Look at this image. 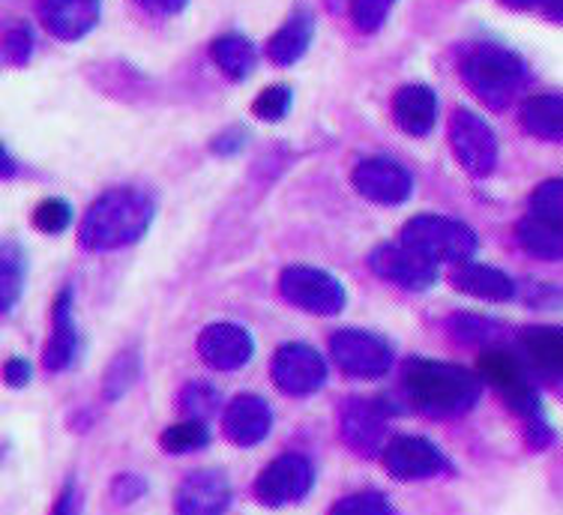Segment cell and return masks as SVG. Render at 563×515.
I'll return each instance as SVG.
<instances>
[{
  "mask_svg": "<svg viewBox=\"0 0 563 515\" xmlns=\"http://www.w3.org/2000/svg\"><path fill=\"white\" fill-rule=\"evenodd\" d=\"M225 438L238 447H255L273 429V410L261 396H238L222 417Z\"/></svg>",
  "mask_w": 563,
  "mask_h": 515,
  "instance_id": "cell-18",
  "label": "cell"
},
{
  "mask_svg": "<svg viewBox=\"0 0 563 515\" xmlns=\"http://www.w3.org/2000/svg\"><path fill=\"white\" fill-rule=\"evenodd\" d=\"M372 270L380 280L393 282L405 291H429L438 282V261L422 255L408 243H387L368 258Z\"/></svg>",
  "mask_w": 563,
  "mask_h": 515,
  "instance_id": "cell-11",
  "label": "cell"
},
{
  "mask_svg": "<svg viewBox=\"0 0 563 515\" xmlns=\"http://www.w3.org/2000/svg\"><path fill=\"white\" fill-rule=\"evenodd\" d=\"M455 291H462L467 297H477V300H495L507 303L516 297V282L509 280L507 273H500L486 264H459L453 273Z\"/></svg>",
  "mask_w": 563,
  "mask_h": 515,
  "instance_id": "cell-22",
  "label": "cell"
},
{
  "mask_svg": "<svg viewBox=\"0 0 563 515\" xmlns=\"http://www.w3.org/2000/svg\"><path fill=\"white\" fill-rule=\"evenodd\" d=\"M519 348L540 372L563 377V327H531L519 336Z\"/></svg>",
  "mask_w": 563,
  "mask_h": 515,
  "instance_id": "cell-23",
  "label": "cell"
},
{
  "mask_svg": "<svg viewBox=\"0 0 563 515\" xmlns=\"http://www.w3.org/2000/svg\"><path fill=\"white\" fill-rule=\"evenodd\" d=\"M0 168H3V174H7V177H12V174H15V165H12L10 153L7 151H3V165H0Z\"/></svg>",
  "mask_w": 563,
  "mask_h": 515,
  "instance_id": "cell-42",
  "label": "cell"
},
{
  "mask_svg": "<svg viewBox=\"0 0 563 515\" xmlns=\"http://www.w3.org/2000/svg\"><path fill=\"white\" fill-rule=\"evenodd\" d=\"M285 300L309 315H339L345 309V288L336 276L314 267H288L279 276Z\"/></svg>",
  "mask_w": 563,
  "mask_h": 515,
  "instance_id": "cell-6",
  "label": "cell"
},
{
  "mask_svg": "<svg viewBox=\"0 0 563 515\" xmlns=\"http://www.w3.org/2000/svg\"><path fill=\"white\" fill-rule=\"evenodd\" d=\"M330 354L336 365L351 377H380L390 372L393 348L387 339H380L366 330H339L330 339Z\"/></svg>",
  "mask_w": 563,
  "mask_h": 515,
  "instance_id": "cell-8",
  "label": "cell"
},
{
  "mask_svg": "<svg viewBox=\"0 0 563 515\" xmlns=\"http://www.w3.org/2000/svg\"><path fill=\"white\" fill-rule=\"evenodd\" d=\"M271 372L273 384L279 386L285 396H312L327 381L324 357L300 342L282 344L273 357Z\"/></svg>",
  "mask_w": 563,
  "mask_h": 515,
  "instance_id": "cell-10",
  "label": "cell"
},
{
  "mask_svg": "<svg viewBox=\"0 0 563 515\" xmlns=\"http://www.w3.org/2000/svg\"><path fill=\"white\" fill-rule=\"evenodd\" d=\"M537 10H540L545 19L563 24V0H537Z\"/></svg>",
  "mask_w": 563,
  "mask_h": 515,
  "instance_id": "cell-40",
  "label": "cell"
},
{
  "mask_svg": "<svg viewBox=\"0 0 563 515\" xmlns=\"http://www.w3.org/2000/svg\"><path fill=\"white\" fill-rule=\"evenodd\" d=\"M144 480L141 476H135V473H123V476H118L114 480V489H111V494H114V501L118 504H132L135 497H141L144 494Z\"/></svg>",
  "mask_w": 563,
  "mask_h": 515,
  "instance_id": "cell-35",
  "label": "cell"
},
{
  "mask_svg": "<svg viewBox=\"0 0 563 515\" xmlns=\"http://www.w3.org/2000/svg\"><path fill=\"white\" fill-rule=\"evenodd\" d=\"M441 102L434 97L432 87L426 85H405L393 99V118L399 123L401 132H408L413 139L429 135L438 123Z\"/></svg>",
  "mask_w": 563,
  "mask_h": 515,
  "instance_id": "cell-19",
  "label": "cell"
},
{
  "mask_svg": "<svg viewBox=\"0 0 563 515\" xmlns=\"http://www.w3.org/2000/svg\"><path fill=\"white\" fill-rule=\"evenodd\" d=\"M135 3L153 15H177L189 7V0H135Z\"/></svg>",
  "mask_w": 563,
  "mask_h": 515,
  "instance_id": "cell-38",
  "label": "cell"
},
{
  "mask_svg": "<svg viewBox=\"0 0 563 515\" xmlns=\"http://www.w3.org/2000/svg\"><path fill=\"white\" fill-rule=\"evenodd\" d=\"M380 462L387 468L393 480L411 483V480H429L446 471L444 452L434 447L432 440L417 438V435H401L387 443V450L380 452Z\"/></svg>",
  "mask_w": 563,
  "mask_h": 515,
  "instance_id": "cell-13",
  "label": "cell"
},
{
  "mask_svg": "<svg viewBox=\"0 0 563 515\" xmlns=\"http://www.w3.org/2000/svg\"><path fill=\"white\" fill-rule=\"evenodd\" d=\"M99 15H102V0H40V19L45 31L64 43H76L87 36L99 24Z\"/></svg>",
  "mask_w": 563,
  "mask_h": 515,
  "instance_id": "cell-17",
  "label": "cell"
},
{
  "mask_svg": "<svg viewBox=\"0 0 563 515\" xmlns=\"http://www.w3.org/2000/svg\"><path fill=\"white\" fill-rule=\"evenodd\" d=\"M462 81L483 106L500 111L516 99L519 87L525 85V64L519 54L504 45L479 43L462 61Z\"/></svg>",
  "mask_w": 563,
  "mask_h": 515,
  "instance_id": "cell-3",
  "label": "cell"
},
{
  "mask_svg": "<svg viewBox=\"0 0 563 515\" xmlns=\"http://www.w3.org/2000/svg\"><path fill=\"white\" fill-rule=\"evenodd\" d=\"M246 144V129H228V132H222V135H217V141H213V151L217 153H234L240 151Z\"/></svg>",
  "mask_w": 563,
  "mask_h": 515,
  "instance_id": "cell-39",
  "label": "cell"
},
{
  "mask_svg": "<svg viewBox=\"0 0 563 515\" xmlns=\"http://www.w3.org/2000/svg\"><path fill=\"white\" fill-rule=\"evenodd\" d=\"M291 87L288 85H273L267 90H261L255 102H252V114L258 120H267V123H279L288 108H291Z\"/></svg>",
  "mask_w": 563,
  "mask_h": 515,
  "instance_id": "cell-28",
  "label": "cell"
},
{
  "mask_svg": "<svg viewBox=\"0 0 563 515\" xmlns=\"http://www.w3.org/2000/svg\"><path fill=\"white\" fill-rule=\"evenodd\" d=\"M387 431H390V417L372 398H351L342 410V438L360 456L387 450Z\"/></svg>",
  "mask_w": 563,
  "mask_h": 515,
  "instance_id": "cell-14",
  "label": "cell"
},
{
  "mask_svg": "<svg viewBox=\"0 0 563 515\" xmlns=\"http://www.w3.org/2000/svg\"><path fill=\"white\" fill-rule=\"evenodd\" d=\"M396 0H351V19L354 28L363 33H375L384 28Z\"/></svg>",
  "mask_w": 563,
  "mask_h": 515,
  "instance_id": "cell-31",
  "label": "cell"
},
{
  "mask_svg": "<svg viewBox=\"0 0 563 515\" xmlns=\"http://www.w3.org/2000/svg\"><path fill=\"white\" fill-rule=\"evenodd\" d=\"M314 483V471L309 459L288 452L271 462L255 480V497L264 506H288L300 504Z\"/></svg>",
  "mask_w": 563,
  "mask_h": 515,
  "instance_id": "cell-9",
  "label": "cell"
},
{
  "mask_svg": "<svg viewBox=\"0 0 563 515\" xmlns=\"http://www.w3.org/2000/svg\"><path fill=\"white\" fill-rule=\"evenodd\" d=\"M180 410L186 419H207L219 410V393L210 384H189L180 393Z\"/></svg>",
  "mask_w": 563,
  "mask_h": 515,
  "instance_id": "cell-30",
  "label": "cell"
},
{
  "mask_svg": "<svg viewBox=\"0 0 563 515\" xmlns=\"http://www.w3.org/2000/svg\"><path fill=\"white\" fill-rule=\"evenodd\" d=\"M52 515H81V497H78L76 483L64 485V492H60V497H57Z\"/></svg>",
  "mask_w": 563,
  "mask_h": 515,
  "instance_id": "cell-37",
  "label": "cell"
},
{
  "mask_svg": "<svg viewBox=\"0 0 563 515\" xmlns=\"http://www.w3.org/2000/svg\"><path fill=\"white\" fill-rule=\"evenodd\" d=\"M24 288V252L19 243H7L0 252V303L10 311Z\"/></svg>",
  "mask_w": 563,
  "mask_h": 515,
  "instance_id": "cell-26",
  "label": "cell"
},
{
  "mask_svg": "<svg viewBox=\"0 0 563 515\" xmlns=\"http://www.w3.org/2000/svg\"><path fill=\"white\" fill-rule=\"evenodd\" d=\"M401 243H408L432 261H450V264H467L477 252V234L446 216H413L401 228Z\"/></svg>",
  "mask_w": 563,
  "mask_h": 515,
  "instance_id": "cell-5",
  "label": "cell"
},
{
  "mask_svg": "<svg viewBox=\"0 0 563 515\" xmlns=\"http://www.w3.org/2000/svg\"><path fill=\"white\" fill-rule=\"evenodd\" d=\"M139 377V357L126 351V354H120L109 369V377H106V398L114 402L120 398L126 390L132 386V381Z\"/></svg>",
  "mask_w": 563,
  "mask_h": 515,
  "instance_id": "cell-33",
  "label": "cell"
},
{
  "mask_svg": "<svg viewBox=\"0 0 563 515\" xmlns=\"http://www.w3.org/2000/svg\"><path fill=\"white\" fill-rule=\"evenodd\" d=\"M228 506H231V483L222 471L189 473L174 497L177 515H225Z\"/></svg>",
  "mask_w": 563,
  "mask_h": 515,
  "instance_id": "cell-16",
  "label": "cell"
},
{
  "mask_svg": "<svg viewBox=\"0 0 563 515\" xmlns=\"http://www.w3.org/2000/svg\"><path fill=\"white\" fill-rule=\"evenodd\" d=\"M151 222L153 201L147 195L139 189H111L90 205L78 228V240L90 252H114L139 243Z\"/></svg>",
  "mask_w": 563,
  "mask_h": 515,
  "instance_id": "cell-1",
  "label": "cell"
},
{
  "mask_svg": "<svg viewBox=\"0 0 563 515\" xmlns=\"http://www.w3.org/2000/svg\"><path fill=\"white\" fill-rule=\"evenodd\" d=\"M52 339L45 344L43 363L48 372H64L66 365L76 360L78 333L73 321V291L64 288L55 300V315H52Z\"/></svg>",
  "mask_w": 563,
  "mask_h": 515,
  "instance_id": "cell-21",
  "label": "cell"
},
{
  "mask_svg": "<svg viewBox=\"0 0 563 515\" xmlns=\"http://www.w3.org/2000/svg\"><path fill=\"white\" fill-rule=\"evenodd\" d=\"M521 127L533 139L563 141V97L554 94H537L521 106Z\"/></svg>",
  "mask_w": 563,
  "mask_h": 515,
  "instance_id": "cell-24",
  "label": "cell"
},
{
  "mask_svg": "<svg viewBox=\"0 0 563 515\" xmlns=\"http://www.w3.org/2000/svg\"><path fill=\"white\" fill-rule=\"evenodd\" d=\"M33 54V31L27 24H15L3 33V61L10 66H24Z\"/></svg>",
  "mask_w": 563,
  "mask_h": 515,
  "instance_id": "cell-34",
  "label": "cell"
},
{
  "mask_svg": "<svg viewBox=\"0 0 563 515\" xmlns=\"http://www.w3.org/2000/svg\"><path fill=\"white\" fill-rule=\"evenodd\" d=\"M351 180H354V189L375 205H405L413 193L411 172L387 156H368V160L357 162Z\"/></svg>",
  "mask_w": 563,
  "mask_h": 515,
  "instance_id": "cell-12",
  "label": "cell"
},
{
  "mask_svg": "<svg viewBox=\"0 0 563 515\" xmlns=\"http://www.w3.org/2000/svg\"><path fill=\"white\" fill-rule=\"evenodd\" d=\"M159 443L168 456H184V452L205 450L210 443V431H207L205 419H184L177 426H168Z\"/></svg>",
  "mask_w": 563,
  "mask_h": 515,
  "instance_id": "cell-27",
  "label": "cell"
},
{
  "mask_svg": "<svg viewBox=\"0 0 563 515\" xmlns=\"http://www.w3.org/2000/svg\"><path fill=\"white\" fill-rule=\"evenodd\" d=\"M519 246L542 261H563V177L545 180L516 226Z\"/></svg>",
  "mask_w": 563,
  "mask_h": 515,
  "instance_id": "cell-4",
  "label": "cell"
},
{
  "mask_svg": "<svg viewBox=\"0 0 563 515\" xmlns=\"http://www.w3.org/2000/svg\"><path fill=\"white\" fill-rule=\"evenodd\" d=\"M210 57H213V64H217L231 81H243V78H250V73L255 69L258 52H255V45H252L243 33H225V36L213 40V45H210Z\"/></svg>",
  "mask_w": 563,
  "mask_h": 515,
  "instance_id": "cell-25",
  "label": "cell"
},
{
  "mask_svg": "<svg viewBox=\"0 0 563 515\" xmlns=\"http://www.w3.org/2000/svg\"><path fill=\"white\" fill-rule=\"evenodd\" d=\"M3 377H7V384L15 386V390H19V386H27L31 384V363L12 357L10 363L3 365Z\"/></svg>",
  "mask_w": 563,
  "mask_h": 515,
  "instance_id": "cell-36",
  "label": "cell"
},
{
  "mask_svg": "<svg viewBox=\"0 0 563 515\" xmlns=\"http://www.w3.org/2000/svg\"><path fill=\"white\" fill-rule=\"evenodd\" d=\"M73 222V207L66 205L64 198H45L43 205L33 213V226L43 234H60Z\"/></svg>",
  "mask_w": 563,
  "mask_h": 515,
  "instance_id": "cell-32",
  "label": "cell"
},
{
  "mask_svg": "<svg viewBox=\"0 0 563 515\" xmlns=\"http://www.w3.org/2000/svg\"><path fill=\"white\" fill-rule=\"evenodd\" d=\"M314 36V15L306 7L297 10L285 19L279 31L273 33L271 43H267V57L276 66H294L312 45Z\"/></svg>",
  "mask_w": 563,
  "mask_h": 515,
  "instance_id": "cell-20",
  "label": "cell"
},
{
  "mask_svg": "<svg viewBox=\"0 0 563 515\" xmlns=\"http://www.w3.org/2000/svg\"><path fill=\"white\" fill-rule=\"evenodd\" d=\"M255 342L246 327L240 324H210L201 339H198V354L210 369L217 372H234L252 360Z\"/></svg>",
  "mask_w": 563,
  "mask_h": 515,
  "instance_id": "cell-15",
  "label": "cell"
},
{
  "mask_svg": "<svg viewBox=\"0 0 563 515\" xmlns=\"http://www.w3.org/2000/svg\"><path fill=\"white\" fill-rule=\"evenodd\" d=\"M330 515H396V509L380 492H357L342 497Z\"/></svg>",
  "mask_w": 563,
  "mask_h": 515,
  "instance_id": "cell-29",
  "label": "cell"
},
{
  "mask_svg": "<svg viewBox=\"0 0 563 515\" xmlns=\"http://www.w3.org/2000/svg\"><path fill=\"white\" fill-rule=\"evenodd\" d=\"M450 144H453L455 160L462 162V168L474 177H486L495 172V162H498V139L488 127L486 120L459 108L450 120Z\"/></svg>",
  "mask_w": 563,
  "mask_h": 515,
  "instance_id": "cell-7",
  "label": "cell"
},
{
  "mask_svg": "<svg viewBox=\"0 0 563 515\" xmlns=\"http://www.w3.org/2000/svg\"><path fill=\"white\" fill-rule=\"evenodd\" d=\"M509 10H537V0H500Z\"/></svg>",
  "mask_w": 563,
  "mask_h": 515,
  "instance_id": "cell-41",
  "label": "cell"
},
{
  "mask_svg": "<svg viewBox=\"0 0 563 515\" xmlns=\"http://www.w3.org/2000/svg\"><path fill=\"white\" fill-rule=\"evenodd\" d=\"M405 390L417 408L438 417H455L477 405L479 377L467 369L413 357L405 365Z\"/></svg>",
  "mask_w": 563,
  "mask_h": 515,
  "instance_id": "cell-2",
  "label": "cell"
}]
</instances>
